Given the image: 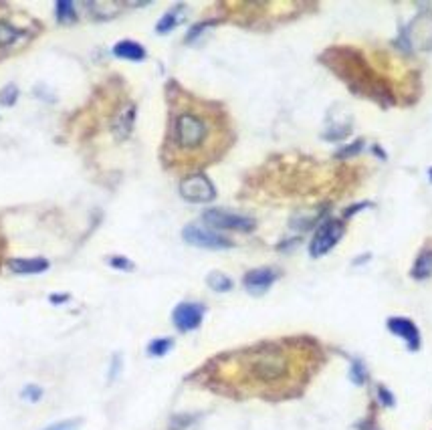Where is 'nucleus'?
Here are the masks:
<instances>
[{
  "label": "nucleus",
  "instance_id": "f257e3e1",
  "mask_svg": "<svg viewBox=\"0 0 432 430\" xmlns=\"http://www.w3.org/2000/svg\"><path fill=\"white\" fill-rule=\"evenodd\" d=\"M312 358V350L299 339L263 341L216 358L208 372L224 392L285 398L307 382Z\"/></svg>",
  "mask_w": 432,
  "mask_h": 430
},
{
  "label": "nucleus",
  "instance_id": "f03ea898",
  "mask_svg": "<svg viewBox=\"0 0 432 430\" xmlns=\"http://www.w3.org/2000/svg\"><path fill=\"white\" fill-rule=\"evenodd\" d=\"M226 143L228 123L224 111L192 96L172 99L164 142V160L168 166L186 170L206 166L228 147Z\"/></svg>",
  "mask_w": 432,
  "mask_h": 430
},
{
  "label": "nucleus",
  "instance_id": "7ed1b4c3",
  "mask_svg": "<svg viewBox=\"0 0 432 430\" xmlns=\"http://www.w3.org/2000/svg\"><path fill=\"white\" fill-rule=\"evenodd\" d=\"M37 33H39L37 21L24 15L8 12V6L0 4V55L19 51Z\"/></svg>",
  "mask_w": 432,
  "mask_h": 430
},
{
  "label": "nucleus",
  "instance_id": "20e7f679",
  "mask_svg": "<svg viewBox=\"0 0 432 430\" xmlns=\"http://www.w3.org/2000/svg\"><path fill=\"white\" fill-rule=\"evenodd\" d=\"M343 224L339 222V220H327V222H323L319 229H317V233H315V237H313L312 244H309V253H312V257H323V255H327L334 247H336L339 239L343 237Z\"/></svg>",
  "mask_w": 432,
  "mask_h": 430
},
{
  "label": "nucleus",
  "instance_id": "39448f33",
  "mask_svg": "<svg viewBox=\"0 0 432 430\" xmlns=\"http://www.w3.org/2000/svg\"><path fill=\"white\" fill-rule=\"evenodd\" d=\"M202 220L215 229H228V231H253L255 229V220L249 216L233 215L220 208H210L202 215Z\"/></svg>",
  "mask_w": 432,
  "mask_h": 430
},
{
  "label": "nucleus",
  "instance_id": "423d86ee",
  "mask_svg": "<svg viewBox=\"0 0 432 430\" xmlns=\"http://www.w3.org/2000/svg\"><path fill=\"white\" fill-rule=\"evenodd\" d=\"M180 194L188 202L204 204V202H210L215 198L216 190L208 178H204L200 174H194V176H188L180 182Z\"/></svg>",
  "mask_w": 432,
  "mask_h": 430
},
{
  "label": "nucleus",
  "instance_id": "0eeeda50",
  "mask_svg": "<svg viewBox=\"0 0 432 430\" xmlns=\"http://www.w3.org/2000/svg\"><path fill=\"white\" fill-rule=\"evenodd\" d=\"M182 237L186 242H190L194 247H202V249H228L233 247V242L220 235H216L213 231L200 226V224H188L182 233Z\"/></svg>",
  "mask_w": 432,
  "mask_h": 430
},
{
  "label": "nucleus",
  "instance_id": "6e6552de",
  "mask_svg": "<svg viewBox=\"0 0 432 430\" xmlns=\"http://www.w3.org/2000/svg\"><path fill=\"white\" fill-rule=\"evenodd\" d=\"M202 317H204V307L200 303H180L172 313V321L180 332H192L200 328Z\"/></svg>",
  "mask_w": 432,
  "mask_h": 430
},
{
  "label": "nucleus",
  "instance_id": "1a4fd4ad",
  "mask_svg": "<svg viewBox=\"0 0 432 430\" xmlns=\"http://www.w3.org/2000/svg\"><path fill=\"white\" fill-rule=\"evenodd\" d=\"M388 330L394 335H398L400 339L406 341L410 352H418L422 337H420V330L416 328V323L408 319V317H390L388 319Z\"/></svg>",
  "mask_w": 432,
  "mask_h": 430
},
{
  "label": "nucleus",
  "instance_id": "9d476101",
  "mask_svg": "<svg viewBox=\"0 0 432 430\" xmlns=\"http://www.w3.org/2000/svg\"><path fill=\"white\" fill-rule=\"evenodd\" d=\"M275 279H277V273L273 271V269H255V271H249L246 275H244V289L249 291V293H253V295H261L264 293L269 287L275 283Z\"/></svg>",
  "mask_w": 432,
  "mask_h": 430
},
{
  "label": "nucleus",
  "instance_id": "9b49d317",
  "mask_svg": "<svg viewBox=\"0 0 432 430\" xmlns=\"http://www.w3.org/2000/svg\"><path fill=\"white\" fill-rule=\"evenodd\" d=\"M410 275L416 279V281H424V279H429L432 277V247H424L420 253H418V257H416V261H414V267H412V271H410Z\"/></svg>",
  "mask_w": 432,
  "mask_h": 430
},
{
  "label": "nucleus",
  "instance_id": "f8f14e48",
  "mask_svg": "<svg viewBox=\"0 0 432 430\" xmlns=\"http://www.w3.org/2000/svg\"><path fill=\"white\" fill-rule=\"evenodd\" d=\"M8 267L17 275H37V273L47 271L48 261L45 259H12Z\"/></svg>",
  "mask_w": 432,
  "mask_h": 430
},
{
  "label": "nucleus",
  "instance_id": "ddd939ff",
  "mask_svg": "<svg viewBox=\"0 0 432 430\" xmlns=\"http://www.w3.org/2000/svg\"><path fill=\"white\" fill-rule=\"evenodd\" d=\"M114 53L120 59H129V61H142L145 57V51L142 45L134 43V41H121L114 47Z\"/></svg>",
  "mask_w": 432,
  "mask_h": 430
},
{
  "label": "nucleus",
  "instance_id": "4468645a",
  "mask_svg": "<svg viewBox=\"0 0 432 430\" xmlns=\"http://www.w3.org/2000/svg\"><path fill=\"white\" fill-rule=\"evenodd\" d=\"M172 346H174V341H172L170 337L154 339V341L147 346V354L154 356V358H162V356H166L170 350H172Z\"/></svg>",
  "mask_w": 432,
  "mask_h": 430
},
{
  "label": "nucleus",
  "instance_id": "2eb2a0df",
  "mask_svg": "<svg viewBox=\"0 0 432 430\" xmlns=\"http://www.w3.org/2000/svg\"><path fill=\"white\" fill-rule=\"evenodd\" d=\"M206 283H208V287L213 291H218V293H226V291L233 289V281L226 275H222V273H210V277L206 279Z\"/></svg>",
  "mask_w": 432,
  "mask_h": 430
},
{
  "label": "nucleus",
  "instance_id": "dca6fc26",
  "mask_svg": "<svg viewBox=\"0 0 432 430\" xmlns=\"http://www.w3.org/2000/svg\"><path fill=\"white\" fill-rule=\"evenodd\" d=\"M178 10H182V6H176L174 10H170L166 17H162V21L158 23V33H168V30H172L176 24L180 23V19H178Z\"/></svg>",
  "mask_w": 432,
  "mask_h": 430
},
{
  "label": "nucleus",
  "instance_id": "f3484780",
  "mask_svg": "<svg viewBox=\"0 0 432 430\" xmlns=\"http://www.w3.org/2000/svg\"><path fill=\"white\" fill-rule=\"evenodd\" d=\"M83 424L81 418H69V420H61V422H55L47 429L43 430H79V427Z\"/></svg>",
  "mask_w": 432,
  "mask_h": 430
},
{
  "label": "nucleus",
  "instance_id": "a211bd4d",
  "mask_svg": "<svg viewBox=\"0 0 432 430\" xmlns=\"http://www.w3.org/2000/svg\"><path fill=\"white\" fill-rule=\"evenodd\" d=\"M57 17H59V21H73L75 19L71 2H59L57 4Z\"/></svg>",
  "mask_w": 432,
  "mask_h": 430
},
{
  "label": "nucleus",
  "instance_id": "6ab92c4d",
  "mask_svg": "<svg viewBox=\"0 0 432 430\" xmlns=\"http://www.w3.org/2000/svg\"><path fill=\"white\" fill-rule=\"evenodd\" d=\"M41 396H43V390L39 386H26L23 390V398L28 402H39Z\"/></svg>",
  "mask_w": 432,
  "mask_h": 430
},
{
  "label": "nucleus",
  "instance_id": "aec40b11",
  "mask_svg": "<svg viewBox=\"0 0 432 430\" xmlns=\"http://www.w3.org/2000/svg\"><path fill=\"white\" fill-rule=\"evenodd\" d=\"M107 263L111 265L114 269H121V271H132V269H134V265L129 263L125 257H109Z\"/></svg>",
  "mask_w": 432,
  "mask_h": 430
},
{
  "label": "nucleus",
  "instance_id": "412c9836",
  "mask_svg": "<svg viewBox=\"0 0 432 430\" xmlns=\"http://www.w3.org/2000/svg\"><path fill=\"white\" fill-rule=\"evenodd\" d=\"M352 380L356 384H363V380H366V374H363V368H361V364L360 361H354V366H352Z\"/></svg>",
  "mask_w": 432,
  "mask_h": 430
},
{
  "label": "nucleus",
  "instance_id": "4be33fe9",
  "mask_svg": "<svg viewBox=\"0 0 432 430\" xmlns=\"http://www.w3.org/2000/svg\"><path fill=\"white\" fill-rule=\"evenodd\" d=\"M15 97H17V87H15V85H8V87L0 93V101L6 103V105H10V103H15Z\"/></svg>",
  "mask_w": 432,
  "mask_h": 430
},
{
  "label": "nucleus",
  "instance_id": "5701e85b",
  "mask_svg": "<svg viewBox=\"0 0 432 430\" xmlns=\"http://www.w3.org/2000/svg\"><path fill=\"white\" fill-rule=\"evenodd\" d=\"M378 394H380V400L384 402L386 406H392V404H394V398H392V394H390L386 388H380V390H378Z\"/></svg>",
  "mask_w": 432,
  "mask_h": 430
},
{
  "label": "nucleus",
  "instance_id": "b1692460",
  "mask_svg": "<svg viewBox=\"0 0 432 430\" xmlns=\"http://www.w3.org/2000/svg\"><path fill=\"white\" fill-rule=\"evenodd\" d=\"M118 370H120V356H116V366H111V374H109V378H116V376H118Z\"/></svg>",
  "mask_w": 432,
  "mask_h": 430
},
{
  "label": "nucleus",
  "instance_id": "393cba45",
  "mask_svg": "<svg viewBox=\"0 0 432 430\" xmlns=\"http://www.w3.org/2000/svg\"><path fill=\"white\" fill-rule=\"evenodd\" d=\"M431 172H432V170H431Z\"/></svg>",
  "mask_w": 432,
  "mask_h": 430
}]
</instances>
